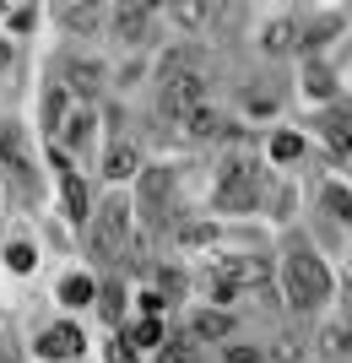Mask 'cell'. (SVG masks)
Listing matches in <instances>:
<instances>
[{
	"mask_svg": "<svg viewBox=\"0 0 352 363\" xmlns=\"http://www.w3.org/2000/svg\"><path fill=\"white\" fill-rule=\"evenodd\" d=\"M92 239H98V255L103 260H120L125 244H130V206L120 196H108L98 206V223H92Z\"/></svg>",
	"mask_w": 352,
	"mask_h": 363,
	"instance_id": "3",
	"label": "cell"
},
{
	"mask_svg": "<svg viewBox=\"0 0 352 363\" xmlns=\"http://www.w3.org/2000/svg\"><path fill=\"white\" fill-rule=\"evenodd\" d=\"M60 22H65V28H81V33H87L92 22H98V11H92V6H65Z\"/></svg>",
	"mask_w": 352,
	"mask_h": 363,
	"instance_id": "20",
	"label": "cell"
},
{
	"mask_svg": "<svg viewBox=\"0 0 352 363\" xmlns=\"http://www.w3.org/2000/svg\"><path fill=\"white\" fill-rule=\"evenodd\" d=\"M184 130H190V136H228V120H222V114H212V108H195Z\"/></svg>",
	"mask_w": 352,
	"mask_h": 363,
	"instance_id": "9",
	"label": "cell"
},
{
	"mask_svg": "<svg viewBox=\"0 0 352 363\" xmlns=\"http://www.w3.org/2000/svg\"><path fill=\"white\" fill-rule=\"evenodd\" d=\"M60 114H65V92L55 87V92L44 98V125H49V130H60Z\"/></svg>",
	"mask_w": 352,
	"mask_h": 363,
	"instance_id": "21",
	"label": "cell"
},
{
	"mask_svg": "<svg viewBox=\"0 0 352 363\" xmlns=\"http://www.w3.org/2000/svg\"><path fill=\"white\" fill-rule=\"evenodd\" d=\"M6 60H11V44H0V65H6Z\"/></svg>",
	"mask_w": 352,
	"mask_h": 363,
	"instance_id": "29",
	"label": "cell"
},
{
	"mask_svg": "<svg viewBox=\"0 0 352 363\" xmlns=\"http://www.w3.org/2000/svg\"><path fill=\"white\" fill-rule=\"evenodd\" d=\"M92 293H98V288H92L87 277H65V282H60V298H65V303H87Z\"/></svg>",
	"mask_w": 352,
	"mask_h": 363,
	"instance_id": "15",
	"label": "cell"
},
{
	"mask_svg": "<svg viewBox=\"0 0 352 363\" xmlns=\"http://www.w3.org/2000/svg\"><path fill=\"white\" fill-rule=\"evenodd\" d=\"M298 152H304V141L293 136V130H282V136L271 141V157H276V163H293V157H298Z\"/></svg>",
	"mask_w": 352,
	"mask_h": 363,
	"instance_id": "18",
	"label": "cell"
},
{
	"mask_svg": "<svg viewBox=\"0 0 352 363\" xmlns=\"http://www.w3.org/2000/svg\"><path fill=\"white\" fill-rule=\"evenodd\" d=\"M304 82H309V92H314V98H331V92H336V76L325 71V65H320V60L309 65V76H304Z\"/></svg>",
	"mask_w": 352,
	"mask_h": 363,
	"instance_id": "14",
	"label": "cell"
},
{
	"mask_svg": "<svg viewBox=\"0 0 352 363\" xmlns=\"http://www.w3.org/2000/svg\"><path fill=\"white\" fill-rule=\"evenodd\" d=\"M130 347H163V325H157V320H141L136 331H130Z\"/></svg>",
	"mask_w": 352,
	"mask_h": 363,
	"instance_id": "16",
	"label": "cell"
},
{
	"mask_svg": "<svg viewBox=\"0 0 352 363\" xmlns=\"http://www.w3.org/2000/svg\"><path fill=\"white\" fill-rule=\"evenodd\" d=\"M65 76H71V87H76L81 98H92V92H98V65H87V60H71V65H65Z\"/></svg>",
	"mask_w": 352,
	"mask_h": 363,
	"instance_id": "10",
	"label": "cell"
},
{
	"mask_svg": "<svg viewBox=\"0 0 352 363\" xmlns=\"http://www.w3.org/2000/svg\"><path fill=\"white\" fill-rule=\"evenodd\" d=\"M325 141H331L336 152H347V157H352V114H336V120L325 125Z\"/></svg>",
	"mask_w": 352,
	"mask_h": 363,
	"instance_id": "11",
	"label": "cell"
},
{
	"mask_svg": "<svg viewBox=\"0 0 352 363\" xmlns=\"http://www.w3.org/2000/svg\"><path fill=\"white\" fill-rule=\"evenodd\" d=\"M0 157L22 163V141H16V125H0Z\"/></svg>",
	"mask_w": 352,
	"mask_h": 363,
	"instance_id": "22",
	"label": "cell"
},
{
	"mask_svg": "<svg viewBox=\"0 0 352 363\" xmlns=\"http://www.w3.org/2000/svg\"><path fill=\"white\" fill-rule=\"evenodd\" d=\"M6 260H11V272H33V250H28V244H11Z\"/></svg>",
	"mask_w": 352,
	"mask_h": 363,
	"instance_id": "25",
	"label": "cell"
},
{
	"mask_svg": "<svg viewBox=\"0 0 352 363\" xmlns=\"http://www.w3.org/2000/svg\"><path fill=\"white\" fill-rule=\"evenodd\" d=\"M288 298L293 309H314V303L331 298V272L309 244H293V255H288Z\"/></svg>",
	"mask_w": 352,
	"mask_h": 363,
	"instance_id": "1",
	"label": "cell"
},
{
	"mask_svg": "<svg viewBox=\"0 0 352 363\" xmlns=\"http://www.w3.org/2000/svg\"><path fill=\"white\" fill-rule=\"evenodd\" d=\"M108 363H136V352L125 347V342H114V352H108Z\"/></svg>",
	"mask_w": 352,
	"mask_h": 363,
	"instance_id": "28",
	"label": "cell"
},
{
	"mask_svg": "<svg viewBox=\"0 0 352 363\" xmlns=\"http://www.w3.org/2000/svg\"><path fill=\"white\" fill-rule=\"evenodd\" d=\"M298 44V28H293V22H271V28H266V49H271V55H282V49H293Z\"/></svg>",
	"mask_w": 352,
	"mask_h": 363,
	"instance_id": "12",
	"label": "cell"
},
{
	"mask_svg": "<svg viewBox=\"0 0 352 363\" xmlns=\"http://www.w3.org/2000/svg\"><path fill=\"white\" fill-rule=\"evenodd\" d=\"M179 293H184V277L179 272H163V277H157V298H179Z\"/></svg>",
	"mask_w": 352,
	"mask_h": 363,
	"instance_id": "24",
	"label": "cell"
},
{
	"mask_svg": "<svg viewBox=\"0 0 352 363\" xmlns=\"http://www.w3.org/2000/svg\"><path fill=\"white\" fill-rule=\"evenodd\" d=\"M325 212H331V217H341V223H352V196L331 184V190H325Z\"/></svg>",
	"mask_w": 352,
	"mask_h": 363,
	"instance_id": "17",
	"label": "cell"
},
{
	"mask_svg": "<svg viewBox=\"0 0 352 363\" xmlns=\"http://www.w3.org/2000/svg\"><path fill=\"white\" fill-rule=\"evenodd\" d=\"M195 108H206V82L195 71H184V65H169L163 71V120H174L184 130Z\"/></svg>",
	"mask_w": 352,
	"mask_h": 363,
	"instance_id": "2",
	"label": "cell"
},
{
	"mask_svg": "<svg viewBox=\"0 0 352 363\" xmlns=\"http://www.w3.org/2000/svg\"><path fill=\"white\" fill-rule=\"evenodd\" d=\"M200 352H195V342L190 336H174V342H163V363H195Z\"/></svg>",
	"mask_w": 352,
	"mask_h": 363,
	"instance_id": "13",
	"label": "cell"
},
{
	"mask_svg": "<svg viewBox=\"0 0 352 363\" xmlns=\"http://www.w3.org/2000/svg\"><path fill=\"white\" fill-rule=\"evenodd\" d=\"M103 320H120V293H114V288L103 293Z\"/></svg>",
	"mask_w": 352,
	"mask_h": 363,
	"instance_id": "27",
	"label": "cell"
},
{
	"mask_svg": "<svg viewBox=\"0 0 352 363\" xmlns=\"http://www.w3.org/2000/svg\"><path fill=\"white\" fill-rule=\"evenodd\" d=\"M103 174H108L114 184H120V179H130V174H136V147H114V152L103 157Z\"/></svg>",
	"mask_w": 352,
	"mask_h": 363,
	"instance_id": "8",
	"label": "cell"
},
{
	"mask_svg": "<svg viewBox=\"0 0 352 363\" xmlns=\"http://www.w3.org/2000/svg\"><path fill=\"white\" fill-rule=\"evenodd\" d=\"M174 16H179V22H195V28H200V22H212V16H217V6H174Z\"/></svg>",
	"mask_w": 352,
	"mask_h": 363,
	"instance_id": "23",
	"label": "cell"
},
{
	"mask_svg": "<svg viewBox=\"0 0 352 363\" xmlns=\"http://www.w3.org/2000/svg\"><path fill=\"white\" fill-rule=\"evenodd\" d=\"M65 206H71V217H81V212H87V184H81L76 174L65 179Z\"/></svg>",
	"mask_w": 352,
	"mask_h": 363,
	"instance_id": "19",
	"label": "cell"
},
{
	"mask_svg": "<svg viewBox=\"0 0 352 363\" xmlns=\"http://www.w3.org/2000/svg\"><path fill=\"white\" fill-rule=\"evenodd\" d=\"M114 33H120L125 44H141V38L152 33V6H147V0H120V11H114Z\"/></svg>",
	"mask_w": 352,
	"mask_h": 363,
	"instance_id": "5",
	"label": "cell"
},
{
	"mask_svg": "<svg viewBox=\"0 0 352 363\" xmlns=\"http://www.w3.org/2000/svg\"><path fill=\"white\" fill-rule=\"evenodd\" d=\"M228 331H233L228 315H206V309H200V315L190 320V342H217V336H228Z\"/></svg>",
	"mask_w": 352,
	"mask_h": 363,
	"instance_id": "7",
	"label": "cell"
},
{
	"mask_svg": "<svg viewBox=\"0 0 352 363\" xmlns=\"http://www.w3.org/2000/svg\"><path fill=\"white\" fill-rule=\"evenodd\" d=\"M261 201V168L255 163H228L222 174V190H217V206H228V212H244Z\"/></svg>",
	"mask_w": 352,
	"mask_h": 363,
	"instance_id": "4",
	"label": "cell"
},
{
	"mask_svg": "<svg viewBox=\"0 0 352 363\" xmlns=\"http://www.w3.org/2000/svg\"><path fill=\"white\" fill-rule=\"evenodd\" d=\"M38 352L44 358H81V331L76 325H55V331L38 336Z\"/></svg>",
	"mask_w": 352,
	"mask_h": 363,
	"instance_id": "6",
	"label": "cell"
},
{
	"mask_svg": "<svg viewBox=\"0 0 352 363\" xmlns=\"http://www.w3.org/2000/svg\"><path fill=\"white\" fill-rule=\"evenodd\" d=\"M228 363H261V352L255 347H228Z\"/></svg>",
	"mask_w": 352,
	"mask_h": 363,
	"instance_id": "26",
	"label": "cell"
}]
</instances>
